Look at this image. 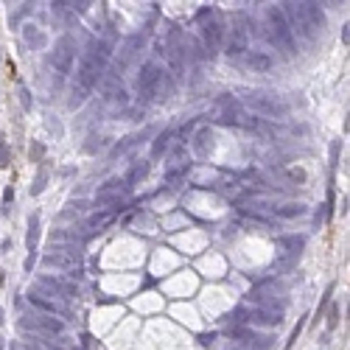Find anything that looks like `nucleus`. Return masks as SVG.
Here are the masks:
<instances>
[{
	"label": "nucleus",
	"mask_w": 350,
	"mask_h": 350,
	"mask_svg": "<svg viewBox=\"0 0 350 350\" xmlns=\"http://www.w3.org/2000/svg\"><path fill=\"white\" fill-rule=\"evenodd\" d=\"M266 22H269V39L278 45L286 56H294V50H297V42H294L292 36V28H289L286 17H283V8L278 6H269L266 8Z\"/></svg>",
	"instance_id": "f257e3e1"
},
{
	"label": "nucleus",
	"mask_w": 350,
	"mask_h": 350,
	"mask_svg": "<svg viewBox=\"0 0 350 350\" xmlns=\"http://www.w3.org/2000/svg\"><path fill=\"white\" fill-rule=\"evenodd\" d=\"M20 328L31 336H56L64 331V322H59V317L42 314V311H25L20 317Z\"/></svg>",
	"instance_id": "f03ea898"
},
{
	"label": "nucleus",
	"mask_w": 350,
	"mask_h": 350,
	"mask_svg": "<svg viewBox=\"0 0 350 350\" xmlns=\"http://www.w3.org/2000/svg\"><path fill=\"white\" fill-rule=\"evenodd\" d=\"M28 300H31V306H34L36 311H42V314H53V317H67L70 314V308H67V303H64L62 297L45 292V289H39V286L28 289Z\"/></svg>",
	"instance_id": "7ed1b4c3"
},
{
	"label": "nucleus",
	"mask_w": 350,
	"mask_h": 350,
	"mask_svg": "<svg viewBox=\"0 0 350 350\" xmlns=\"http://www.w3.org/2000/svg\"><path fill=\"white\" fill-rule=\"evenodd\" d=\"M247 109L255 112V118L258 115H264V118H275V121L289 115V107L280 98H275V95H261V93L247 98Z\"/></svg>",
	"instance_id": "20e7f679"
},
{
	"label": "nucleus",
	"mask_w": 350,
	"mask_h": 350,
	"mask_svg": "<svg viewBox=\"0 0 350 350\" xmlns=\"http://www.w3.org/2000/svg\"><path fill=\"white\" fill-rule=\"evenodd\" d=\"M219 121L222 123H236V126H258V118H252L247 109L238 104V101H233L230 95H222V101H219Z\"/></svg>",
	"instance_id": "39448f33"
},
{
	"label": "nucleus",
	"mask_w": 350,
	"mask_h": 350,
	"mask_svg": "<svg viewBox=\"0 0 350 350\" xmlns=\"http://www.w3.org/2000/svg\"><path fill=\"white\" fill-rule=\"evenodd\" d=\"M227 336L230 339H236L238 348L244 350H269L272 345V336H264V334H258V331L252 328H244V325H230L227 328Z\"/></svg>",
	"instance_id": "423d86ee"
},
{
	"label": "nucleus",
	"mask_w": 350,
	"mask_h": 350,
	"mask_svg": "<svg viewBox=\"0 0 350 350\" xmlns=\"http://www.w3.org/2000/svg\"><path fill=\"white\" fill-rule=\"evenodd\" d=\"M286 11H283V17H286V22H289V28H292V36H297L300 34L306 42H314V28L308 25V20H306V11H303V3H286Z\"/></svg>",
	"instance_id": "0eeeda50"
},
{
	"label": "nucleus",
	"mask_w": 350,
	"mask_h": 350,
	"mask_svg": "<svg viewBox=\"0 0 350 350\" xmlns=\"http://www.w3.org/2000/svg\"><path fill=\"white\" fill-rule=\"evenodd\" d=\"M250 28H252V22L247 17H241L238 25H233V31L227 36V56L230 59H241L247 53V48H250Z\"/></svg>",
	"instance_id": "6e6552de"
},
{
	"label": "nucleus",
	"mask_w": 350,
	"mask_h": 350,
	"mask_svg": "<svg viewBox=\"0 0 350 350\" xmlns=\"http://www.w3.org/2000/svg\"><path fill=\"white\" fill-rule=\"evenodd\" d=\"M73 59H76V45H73L70 36H62L53 48V56H50V64L56 67L59 76H67L73 67Z\"/></svg>",
	"instance_id": "1a4fd4ad"
},
{
	"label": "nucleus",
	"mask_w": 350,
	"mask_h": 350,
	"mask_svg": "<svg viewBox=\"0 0 350 350\" xmlns=\"http://www.w3.org/2000/svg\"><path fill=\"white\" fill-rule=\"evenodd\" d=\"M160 67L157 62H146L140 67V79H137V87H140V98L143 101H154V90H157V81H160Z\"/></svg>",
	"instance_id": "9d476101"
},
{
	"label": "nucleus",
	"mask_w": 350,
	"mask_h": 350,
	"mask_svg": "<svg viewBox=\"0 0 350 350\" xmlns=\"http://www.w3.org/2000/svg\"><path fill=\"white\" fill-rule=\"evenodd\" d=\"M101 76H104V73H101L98 67H95V64L90 62V59H87L84 53H81L79 70H76V84H73V87H79V90L90 93V90H93V87L98 84V79H101Z\"/></svg>",
	"instance_id": "9b49d317"
},
{
	"label": "nucleus",
	"mask_w": 350,
	"mask_h": 350,
	"mask_svg": "<svg viewBox=\"0 0 350 350\" xmlns=\"http://www.w3.org/2000/svg\"><path fill=\"white\" fill-rule=\"evenodd\" d=\"M222 22L216 20L213 14H210V20H202V39H205V50L207 56H216V50L222 48Z\"/></svg>",
	"instance_id": "f8f14e48"
},
{
	"label": "nucleus",
	"mask_w": 350,
	"mask_h": 350,
	"mask_svg": "<svg viewBox=\"0 0 350 350\" xmlns=\"http://www.w3.org/2000/svg\"><path fill=\"white\" fill-rule=\"evenodd\" d=\"M126 182L123 179H109V182H104V185L98 188V196H95V205H112L118 207L121 205V196L126 193Z\"/></svg>",
	"instance_id": "ddd939ff"
},
{
	"label": "nucleus",
	"mask_w": 350,
	"mask_h": 350,
	"mask_svg": "<svg viewBox=\"0 0 350 350\" xmlns=\"http://www.w3.org/2000/svg\"><path fill=\"white\" fill-rule=\"evenodd\" d=\"M238 207H241L244 213L258 216V219H269V216L275 213V205H269V202L261 199V196H241V199H238Z\"/></svg>",
	"instance_id": "4468645a"
},
{
	"label": "nucleus",
	"mask_w": 350,
	"mask_h": 350,
	"mask_svg": "<svg viewBox=\"0 0 350 350\" xmlns=\"http://www.w3.org/2000/svg\"><path fill=\"white\" fill-rule=\"evenodd\" d=\"M283 322V314H275L269 308H250L247 311V325H264V328H278Z\"/></svg>",
	"instance_id": "2eb2a0df"
},
{
	"label": "nucleus",
	"mask_w": 350,
	"mask_h": 350,
	"mask_svg": "<svg viewBox=\"0 0 350 350\" xmlns=\"http://www.w3.org/2000/svg\"><path fill=\"white\" fill-rule=\"evenodd\" d=\"M286 283H280L278 278H272V280H264V283H258L255 289H252V294H250V300H275L278 294H286Z\"/></svg>",
	"instance_id": "dca6fc26"
},
{
	"label": "nucleus",
	"mask_w": 350,
	"mask_h": 350,
	"mask_svg": "<svg viewBox=\"0 0 350 350\" xmlns=\"http://www.w3.org/2000/svg\"><path fill=\"white\" fill-rule=\"evenodd\" d=\"M39 289H45V292H50V294H56V297H73L76 294V286L73 283H67V280H62V278H39V283H36Z\"/></svg>",
	"instance_id": "f3484780"
},
{
	"label": "nucleus",
	"mask_w": 350,
	"mask_h": 350,
	"mask_svg": "<svg viewBox=\"0 0 350 350\" xmlns=\"http://www.w3.org/2000/svg\"><path fill=\"white\" fill-rule=\"evenodd\" d=\"M112 219H115L112 210H104V213H93L90 219H87L84 230H81V238H90V236H95V233H101L104 227H109V224H112Z\"/></svg>",
	"instance_id": "a211bd4d"
},
{
	"label": "nucleus",
	"mask_w": 350,
	"mask_h": 350,
	"mask_svg": "<svg viewBox=\"0 0 350 350\" xmlns=\"http://www.w3.org/2000/svg\"><path fill=\"white\" fill-rule=\"evenodd\" d=\"M213 149V135H210V129L202 126L196 129V135H193V151H196V157H207Z\"/></svg>",
	"instance_id": "6ab92c4d"
},
{
	"label": "nucleus",
	"mask_w": 350,
	"mask_h": 350,
	"mask_svg": "<svg viewBox=\"0 0 350 350\" xmlns=\"http://www.w3.org/2000/svg\"><path fill=\"white\" fill-rule=\"evenodd\" d=\"M244 62H247V67L250 70H272V56L269 53H261V50H247L244 53Z\"/></svg>",
	"instance_id": "aec40b11"
},
{
	"label": "nucleus",
	"mask_w": 350,
	"mask_h": 350,
	"mask_svg": "<svg viewBox=\"0 0 350 350\" xmlns=\"http://www.w3.org/2000/svg\"><path fill=\"white\" fill-rule=\"evenodd\" d=\"M303 11H306V20H308V25L314 28V34L325 28V14H322L320 3H303Z\"/></svg>",
	"instance_id": "412c9836"
},
{
	"label": "nucleus",
	"mask_w": 350,
	"mask_h": 350,
	"mask_svg": "<svg viewBox=\"0 0 350 350\" xmlns=\"http://www.w3.org/2000/svg\"><path fill=\"white\" fill-rule=\"evenodd\" d=\"M174 137H177V132H174V129H165L163 135H157V140H154V146H151V157H154V160L163 157L165 151L171 149Z\"/></svg>",
	"instance_id": "4be33fe9"
},
{
	"label": "nucleus",
	"mask_w": 350,
	"mask_h": 350,
	"mask_svg": "<svg viewBox=\"0 0 350 350\" xmlns=\"http://www.w3.org/2000/svg\"><path fill=\"white\" fill-rule=\"evenodd\" d=\"M140 45H143V36L137 34V36H132V39H129L126 42V48L121 50V59H118V67H126L129 62H132V59H135V53H137V48H140Z\"/></svg>",
	"instance_id": "5701e85b"
},
{
	"label": "nucleus",
	"mask_w": 350,
	"mask_h": 350,
	"mask_svg": "<svg viewBox=\"0 0 350 350\" xmlns=\"http://www.w3.org/2000/svg\"><path fill=\"white\" fill-rule=\"evenodd\" d=\"M146 177H149V163H135V165H132V171L126 174V179H123V182H126V188H129V185H137V182H143Z\"/></svg>",
	"instance_id": "b1692460"
},
{
	"label": "nucleus",
	"mask_w": 350,
	"mask_h": 350,
	"mask_svg": "<svg viewBox=\"0 0 350 350\" xmlns=\"http://www.w3.org/2000/svg\"><path fill=\"white\" fill-rule=\"evenodd\" d=\"M36 241H39V216H31L28 219V236H25L28 252H36Z\"/></svg>",
	"instance_id": "393cba45"
},
{
	"label": "nucleus",
	"mask_w": 350,
	"mask_h": 350,
	"mask_svg": "<svg viewBox=\"0 0 350 350\" xmlns=\"http://www.w3.org/2000/svg\"><path fill=\"white\" fill-rule=\"evenodd\" d=\"M278 244L283 247V250H289V255H300V250H303V238L300 236H283V238H278Z\"/></svg>",
	"instance_id": "a878e982"
},
{
	"label": "nucleus",
	"mask_w": 350,
	"mask_h": 350,
	"mask_svg": "<svg viewBox=\"0 0 350 350\" xmlns=\"http://www.w3.org/2000/svg\"><path fill=\"white\" fill-rule=\"evenodd\" d=\"M185 174H188V163H179V165H174V168H168V171H165L163 182H165V185H177Z\"/></svg>",
	"instance_id": "bb28decb"
},
{
	"label": "nucleus",
	"mask_w": 350,
	"mask_h": 350,
	"mask_svg": "<svg viewBox=\"0 0 350 350\" xmlns=\"http://www.w3.org/2000/svg\"><path fill=\"white\" fill-rule=\"evenodd\" d=\"M22 36H25V42H28L31 48H45V34H39L34 25H25V28H22Z\"/></svg>",
	"instance_id": "cd10ccee"
},
{
	"label": "nucleus",
	"mask_w": 350,
	"mask_h": 350,
	"mask_svg": "<svg viewBox=\"0 0 350 350\" xmlns=\"http://www.w3.org/2000/svg\"><path fill=\"white\" fill-rule=\"evenodd\" d=\"M303 210H306V205H297V202H292V205H283V207H275L278 219H294V216H300Z\"/></svg>",
	"instance_id": "c85d7f7f"
},
{
	"label": "nucleus",
	"mask_w": 350,
	"mask_h": 350,
	"mask_svg": "<svg viewBox=\"0 0 350 350\" xmlns=\"http://www.w3.org/2000/svg\"><path fill=\"white\" fill-rule=\"evenodd\" d=\"M280 174L286 179H292V182H303V179H306V171H303V168H283Z\"/></svg>",
	"instance_id": "c756f323"
},
{
	"label": "nucleus",
	"mask_w": 350,
	"mask_h": 350,
	"mask_svg": "<svg viewBox=\"0 0 350 350\" xmlns=\"http://www.w3.org/2000/svg\"><path fill=\"white\" fill-rule=\"evenodd\" d=\"M84 98H87V93H84V90H79V87H73L70 107H73V109H76V107H81V104H84Z\"/></svg>",
	"instance_id": "7c9ffc66"
},
{
	"label": "nucleus",
	"mask_w": 350,
	"mask_h": 350,
	"mask_svg": "<svg viewBox=\"0 0 350 350\" xmlns=\"http://www.w3.org/2000/svg\"><path fill=\"white\" fill-rule=\"evenodd\" d=\"M331 294H334V286H328V292H325V300L320 303V308H317V322H322V311L328 308V300H331Z\"/></svg>",
	"instance_id": "2f4dec72"
},
{
	"label": "nucleus",
	"mask_w": 350,
	"mask_h": 350,
	"mask_svg": "<svg viewBox=\"0 0 350 350\" xmlns=\"http://www.w3.org/2000/svg\"><path fill=\"white\" fill-rule=\"evenodd\" d=\"M339 322V306H331V314H328V328H336Z\"/></svg>",
	"instance_id": "473e14b6"
},
{
	"label": "nucleus",
	"mask_w": 350,
	"mask_h": 350,
	"mask_svg": "<svg viewBox=\"0 0 350 350\" xmlns=\"http://www.w3.org/2000/svg\"><path fill=\"white\" fill-rule=\"evenodd\" d=\"M0 168H8V149L3 140H0Z\"/></svg>",
	"instance_id": "72a5a7b5"
},
{
	"label": "nucleus",
	"mask_w": 350,
	"mask_h": 350,
	"mask_svg": "<svg viewBox=\"0 0 350 350\" xmlns=\"http://www.w3.org/2000/svg\"><path fill=\"white\" fill-rule=\"evenodd\" d=\"M45 179H48V174H45V171H39V177H36V182H34V188H31V193H39V191H42Z\"/></svg>",
	"instance_id": "f704fd0d"
},
{
	"label": "nucleus",
	"mask_w": 350,
	"mask_h": 350,
	"mask_svg": "<svg viewBox=\"0 0 350 350\" xmlns=\"http://www.w3.org/2000/svg\"><path fill=\"white\" fill-rule=\"evenodd\" d=\"M42 154H45L42 143H34V146H31V157H34V160H39V157H42Z\"/></svg>",
	"instance_id": "c9c22d12"
},
{
	"label": "nucleus",
	"mask_w": 350,
	"mask_h": 350,
	"mask_svg": "<svg viewBox=\"0 0 350 350\" xmlns=\"http://www.w3.org/2000/svg\"><path fill=\"white\" fill-rule=\"evenodd\" d=\"M20 98H22V107L28 109V107H31V98H28V90H25V87L20 90Z\"/></svg>",
	"instance_id": "e433bc0d"
},
{
	"label": "nucleus",
	"mask_w": 350,
	"mask_h": 350,
	"mask_svg": "<svg viewBox=\"0 0 350 350\" xmlns=\"http://www.w3.org/2000/svg\"><path fill=\"white\" fill-rule=\"evenodd\" d=\"M11 199H14V191H11V188H6V193H3V202H6V205H8V202H11Z\"/></svg>",
	"instance_id": "4c0bfd02"
},
{
	"label": "nucleus",
	"mask_w": 350,
	"mask_h": 350,
	"mask_svg": "<svg viewBox=\"0 0 350 350\" xmlns=\"http://www.w3.org/2000/svg\"><path fill=\"white\" fill-rule=\"evenodd\" d=\"M342 39H345V45L350 42V25H345V28H342Z\"/></svg>",
	"instance_id": "58836bf2"
},
{
	"label": "nucleus",
	"mask_w": 350,
	"mask_h": 350,
	"mask_svg": "<svg viewBox=\"0 0 350 350\" xmlns=\"http://www.w3.org/2000/svg\"><path fill=\"white\" fill-rule=\"evenodd\" d=\"M233 350H244V348H233Z\"/></svg>",
	"instance_id": "ea45409f"
}]
</instances>
